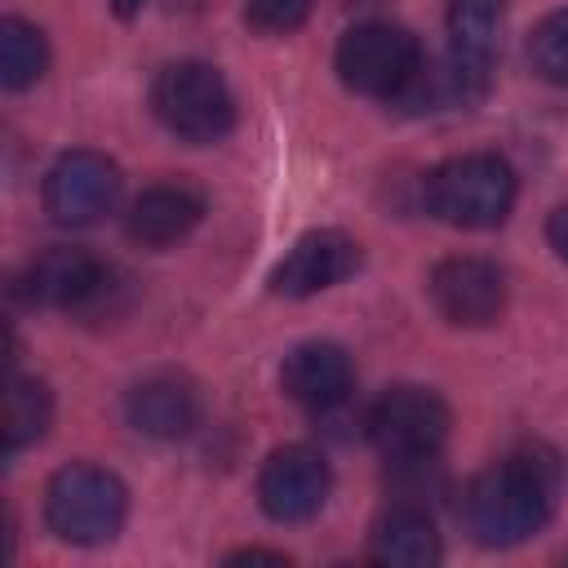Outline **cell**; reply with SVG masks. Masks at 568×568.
<instances>
[{
	"instance_id": "obj_7",
	"label": "cell",
	"mask_w": 568,
	"mask_h": 568,
	"mask_svg": "<svg viewBox=\"0 0 568 568\" xmlns=\"http://www.w3.org/2000/svg\"><path fill=\"white\" fill-rule=\"evenodd\" d=\"M364 435L386 462L439 457L448 439V404L430 386H390L368 404Z\"/></svg>"
},
{
	"instance_id": "obj_2",
	"label": "cell",
	"mask_w": 568,
	"mask_h": 568,
	"mask_svg": "<svg viewBox=\"0 0 568 568\" xmlns=\"http://www.w3.org/2000/svg\"><path fill=\"white\" fill-rule=\"evenodd\" d=\"M426 209L457 231H493L510 217L519 182L515 169L493 151H470L435 164L422 182Z\"/></svg>"
},
{
	"instance_id": "obj_15",
	"label": "cell",
	"mask_w": 568,
	"mask_h": 568,
	"mask_svg": "<svg viewBox=\"0 0 568 568\" xmlns=\"http://www.w3.org/2000/svg\"><path fill=\"white\" fill-rule=\"evenodd\" d=\"M435 519L417 501H390L368 528V559L386 568H430L439 564Z\"/></svg>"
},
{
	"instance_id": "obj_20",
	"label": "cell",
	"mask_w": 568,
	"mask_h": 568,
	"mask_svg": "<svg viewBox=\"0 0 568 568\" xmlns=\"http://www.w3.org/2000/svg\"><path fill=\"white\" fill-rule=\"evenodd\" d=\"M315 0H244V18L262 36H288L311 18Z\"/></svg>"
},
{
	"instance_id": "obj_23",
	"label": "cell",
	"mask_w": 568,
	"mask_h": 568,
	"mask_svg": "<svg viewBox=\"0 0 568 568\" xmlns=\"http://www.w3.org/2000/svg\"><path fill=\"white\" fill-rule=\"evenodd\" d=\"M142 4H146V0H111V9H115L120 18H133V13H142Z\"/></svg>"
},
{
	"instance_id": "obj_5",
	"label": "cell",
	"mask_w": 568,
	"mask_h": 568,
	"mask_svg": "<svg viewBox=\"0 0 568 568\" xmlns=\"http://www.w3.org/2000/svg\"><path fill=\"white\" fill-rule=\"evenodd\" d=\"M22 293L36 306H58L71 315H120L129 302V275L84 248H44L22 271Z\"/></svg>"
},
{
	"instance_id": "obj_8",
	"label": "cell",
	"mask_w": 568,
	"mask_h": 568,
	"mask_svg": "<svg viewBox=\"0 0 568 568\" xmlns=\"http://www.w3.org/2000/svg\"><path fill=\"white\" fill-rule=\"evenodd\" d=\"M120 186H124V178H120L115 160H106L102 151H67L49 164L40 200L58 226L80 231V226H98L115 209Z\"/></svg>"
},
{
	"instance_id": "obj_9",
	"label": "cell",
	"mask_w": 568,
	"mask_h": 568,
	"mask_svg": "<svg viewBox=\"0 0 568 568\" xmlns=\"http://www.w3.org/2000/svg\"><path fill=\"white\" fill-rule=\"evenodd\" d=\"M333 488L324 453L311 444H284L275 448L257 470V506L275 524H306L324 510Z\"/></svg>"
},
{
	"instance_id": "obj_12",
	"label": "cell",
	"mask_w": 568,
	"mask_h": 568,
	"mask_svg": "<svg viewBox=\"0 0 568 568\" xmlns=\"http://www.w3.org/2000/svg\"><path fill=\"white\" fill-rule=\"evenodd\" d=\"M280 386L306 413H337L355 390V364L337 342H302L284 355Z\"/></svg>"
},
{
	"instance_id": "obj_6",
	"label": "cell",
	"mask_w": 568,
	"mask_h": 568,
	"mask_svg": "<svg viewBox=\"0 0 568 568\" xmlns=\"http://www.w3.org/2000/svg\"><path fill=\"white\" fill-rule=\"evenodd\" d=\"M333 67H337V80L351 93L395 102L413 84L417 67H422V44H417V36L408 27L368 18V22H355L337 40Z\"/></svg>"
},
{
	"instance_id": "obj_22",
	"label": "cell",
	"mask_w": 568,
	"mask_h": 568,
	"mask_svg": "<svg viewBox=\"0 0 568 568\" xmlns=\"http://www.w3.org/2000/svg\"><path fill=\"white\" fill-rule=\"evenodd\" d=\"M226 564H288V555L284 550H262V546H244V550H231L226 555Z\"/></svg>"
},
{
	"instance_id": "obj_19",
	"label": "cell",
	"mask_w": 568,
	"mask_h": 568,
	"mask_svg": "<svg viewBox=\"0 0 568 568\" xmlns=\"http://www.w3.org/2000/svg\"><path fill=\"white\" fill-rule=\"evenodd\" d=\"M528 67L546 84H568V9L546 13L528 36Z\"/></svg>"
},
{
	"instance_id": "obj_18",
	"label": "cell",
	"mask_w": 568,
	"mask_h": 568,
	"mask_svg": "<svg viewBox=\"0 0 568 568\" xmlns=\"http://www.w3.org/2000/svg\"><path fill=\"white\" fill-rule=\"evenodd\" d=\"M49 67V44L44 31L27 18H4L0 22V84L4 89H31Z\"/></svg>"
},
{
	"instance_id": "obj_3",
	"label": "cell",
	"mask_w": 568,
	"mask_h": 568,
	"mask_svg": "<svg viewBox=\"0 0 568 568\" xmlns=\"http://www.w3.org/2000/svg\"><path fill=\"white\" fill-rule=\"evenodd\" d=\"M124 519H129V488L120 475L102 466L71 462L44 488V524L58 541L102 546L124 528Z\"/></svg>"
},
{
	"instance_id": "obj_17",
	"label": "cell",
	"mask_w": 568,
	"mask_h": 568,
	"mask_svg": "<svg viewBox=\"0 0 568 568\" xmlns=\"http://www.w3.org/2000/svg\"><path fill=\"white\" fill-rule=\"evenodd\" d=\"M53 422V395L40 377L9 373L4 386V457H18L22 448L40 444Z\"/></svg>"
},
{
	"instance_id": "obj_16",
	"label": "cell",
	"mask_w": 568,
	"mask_h": 568,
	"mask_svg": "<svg viewBox=\"0 0 568 568\" xmlns=\"http://www.w3.org/2000/svg\"><path fill=\"white\" fill-rule=\"evenodd\" d=\"M444 22H448V53L488 71L506 27V0H448Z\"/></svg>"
},
{
	"instance_id": "obj_13",
	"label": "cell",
	"mask_w": 568,
	"mask_h": 568,
	"mask_svg": "<svg viewBox=\"0 0 568 568\" xmlns=\"http://www.w3.org/2000/svg\"><path fill=\"white\" fill-rule=\"evenodd\" d=\"M124 422L146 439H182L200 422V390L182 373H151L129 386Z\"/></svg>"
},
{
	"instance_id": "obj_10",
	"label": "cell",
	"mask_w": 568,
	"mask_h": 568,
	"mask_svg": "<svg viewBox=\"0 0 568 568\" xmlns=\"http://www.w3.org/2000/svg\"><path fill=\"white\" fill-rule=\"evenodd\" d=\"M426 293H430L435 311L448 324H457V328H488L506 311V271L497 262H488V257L457 253V257L435 262V271L426 280Z\"/></svg>"
},
{
	"instance_id": "obj_21",
	"label": "cell",
	"mask_w": 568,
	"mask_h": 568,
	"mask_svg": "<svg viewBox=\"0 0 568 568\" xmlns=\"http://www.w3.org/2000/svg\"><path fill=\"white\" fill-rule=\"evenodd\" d=\"M546 240H550V248L568 262V200L546 217Z\"/></svg>"
},
{
	"instance_id": "obj_11",
	"label": "cell",
	"mask_w": 568,
	"mask_h": 568,
	"mask_svg": "<svg viewBox=\"0 0 568 568\" xmlns=\"http://www.w3.org/2000/svg\"><path fill=\"white\" fill-rule=\"evenodd\" d=\"M364 262L359 240H351L346 231H306L275 266H271V293L275 297H315L333 284H342L346 275H355Z\"/></svg>"
},
{
	"instance_id": "obj_14",
	"label": "cell",
	"mask_w": 568,
	"mask_h": 568,
	"mask_svg": "<svg viewBox=\"0 0 568 568\" xmlns=\"http://www.w3.org/2000/svg\"><path fill=\"white\" fill-rule=\"evenodd\" d=\"M204 217V200L200 191L182 186V182H160V186H146L129 213H124V231L133 244L142 248H169L178 240H186Z\"/></svg>"
},
{
	"instance_id": "obj_1",
	"label": "cell",
	"mask_w": 568,
	"mask_h": 568,
	"mask_svg": "<svg viewBox=\"0 0 568 568\" xmlns=\"http://www.w3.org/2000/svg\"><path fill=\"white\" fill-rule=\"evenodd\" d=\"M559 488H564L559 457L541 444H524L501 462H493L488 470H479L462 493L466 532L488 550L519 546L550 524L559 506Z\"/></svg>"
},
{
	"instance_id": "obj_4",
	"label": "cell",
	"mask_w": 568,
	"mask_h": 568,
	"mask_svg": "<svg viewBox=\"0 0 568 568\" xmlns=\"http://www.w3.org/2000/svg\"><path fill=\"white\" fill-rule=\"evenodd\" d=\"M151 111L178 142H191V146H209L226 138L235 124V98L222 71L200 58H178L155 71Z\"/></svg>"
}]
</instances>
